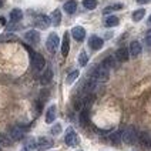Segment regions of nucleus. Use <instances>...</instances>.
<instances>
[{
  "label": "nucleus",
  "instance_id": "cd10ccee",
  "mask_svg": "<svg viewBox=\"0 0 151 151\" xmlns=\"http://www.w3.org/2000/svg\"><path fill=\"white\" fill-rule=\"evenodd\" d=\"M83 6L88 10H93L97 7V0H83Z\"/></svg>",
  "mask_w": 151,
  "mask_h": 151
},
{
  "label": "nucleus",
  "instance_id": "4c0bfd02",
  "mask_svg": "<svg viewBox=\"0 0 151 151\" xmlns=\"http://www.w3.org/2000/svg\"><path fill=\"white\" fill-rule=\"evenodd\" d=\"M22 151H27V148H23V150H22Z\"/></svg>",
  "mask_w": 151,
  "mask_h": 151
},
{
  "label": "nucleus",
  "instance_id": "a878e982",
  "mask_svg": "<svg viewBox=\"0 0 151 151\" xmlns=\"http://www.w3.org/2000/svg\"><path fill=\"white\" fill-rule=\"evenodd\" d=\"M87 63H88V56H87L86 51H81L80 56H78V64L81 67H84V66H87Z\"/></svg>",
  "mask_w": 151,
  "mask_h": 151
},
{
  "label": "nucleus",
  "instance_id": "473e14b6",
  "mask_svg": "<svg viewBox=\"0 0 151 151\" xmlns=\"http://www.w3.org/2000/svg\"><path fill=\"white\" fill-rule=\"evenodd\" d=\"M145 42H147V44H148V46H151V30L147 33V36H145Z\"/></svg>",
  "mask_w": 151,
  "mask_h": 151
},
{
  "label": "nucleus",
  "instance_id": "f704fd0d",
  "mask_svg": "<svg viewBox=\"0 0 151 151\" xmlns=\"http://www.w3.org/2000/svg\"><path fill=\"white\" fill-rule=\"evenodd\" d=\"M137 1H138L140 4H145V3H148L150 0H137Z\"/></svg>",
  "mask_w": 151,
  "mask_h": 151
},
{
  "label": "nucleus",
  "instance_id": "b1692460",
  "mask_svg": "<svg viewBox=\"0 0 151 151\" xmlns=\"http://www.w3.org/2000/svg\"><path fill=\"white\" fill-rule=\"evenodd\" d=\"M144 14H145V10L144 9H138V10H135V12H133V20L134 22H140L141 19H144Z\"/></svg>",
  "mask_w": 151,
  "mask_h": 151
},
{
  "label": "nucleus",
  "instance_id": "9d476101",
  "mask_svg": "<svg viewBox=\"0 0 151 151\" xmlns=\"http://www.w3.org/2000/svg\"><path fill=\"white\" fill-rule=\"evenodd\" d=\"M71 34H73V37H74L77 42H83L84 37H86V30H84L81 26H76L71 29Z\"/></svg>",
  "mask_w": 151,
  "mask_h": 151
},
{
  "label": "nucleus",
  "instance_id": "4be33fe9",
  "mask_svg": "<svg viewBox=\"0 0 151 151\" xmlns=\"http://www.w3.org/2000/svg\"><path fill=\"white\" fill-rule=\"evenodd\" d=\"M120 23V20H118L117 16H110L106 19V22H104V24L107 26V27H114V26H117Z\"/></svg>",
  "mask_w": 151,
  "mask_h": 151
},
{
  "label": "nucleus",
  "instance_id": "f3484780",
  "mask_svg": "<svg viewBox=\"0 0 151 151\" xmlns=\"http://www.w3.org/2000/svg\"><path fill=\"white\" fill-rule=\"evenodd\" d=\"M128 53L133 56V57H137L140 53H141V44L138 42H131V44H130V50H128Z\"/></svg>",
  "mask_w": 151,
  "mask_h": 151
},
{
  "label": "nucleus",
  "instance_id": "2eb2a0df",
  "mask_svg": "<svg viewBox=\"0 0 151 151\" xmlns=\"http://www.w3.org/2000/svg\"><path fill=\"white\" fill-rule=\"evenodd\" d=\"M51 80H53V70H51V68H46V71H44L42 74V77H40V83H42L43 86H47Z\"/></svg>",
  "mask_w": 151,
  "mask_h": 151
},
{
  "label": "nucleus",
  "instance_id": "c756f323",
  "mask_svg": "<svg viewBox=\"0 0 151 151\" xmlns=\"http://www.w3.org/2000/svg\"><path fill=\"white\" fill-rule=\"evenodd\" d=\"M123 9V4H120V3H117V4H113V6H110V7L104 9V14H109V13H111V12H116V10H121Z\"/></svg>",
  "mask_w": 151,
  "mask_h": 151
},
{
  "label": "nucleus",
  "instance_id": "0eeeda50",
  "mask_svg": "<svg viewBox=\"0 0 151 151\" xmlns=\"http://www.w3.org/2000/svg\"><path fill=\"white\" fill-rule=\"evenodd\" d=\"M64 141H66V144H67L68 147H76V145L78 144V135L76 134L74 131L70 128V130L67 131V134H66Z\"/></svg>",
  "mask_w": 151,
  "mask_h": 151
},
{
  "label": "nucleus",
  "instance_id": "423d86ee",
  "mask_svg": "<svg viewBox=\"0 0 151 151\" xmlns=\"http://www.w3.org/2000/svg\"><path fill=\"white\" fill-rule=\"evenodd\" d=\"M24 135V128L20 126H14L10 128V131H9V137L13 140V141H17V140H20L22 137Z\"/></svg>",
  "mask_w": 151,
  "mask_h": 151
},
{
  "label": "nucleus",
  "instance_id": "39448f33",
  "mask_svg": "<svg viewBox=\"0 0 151 151\" xmlns=\"http://www.w3.org/2000/svg\"><path fill=\"white\" fill-rule=\"evenodd\" d=\"M137 143L140 144V147L143 148V150L148 151L151 148V138L150 135L147 134V133H140L138 134V140H137Z\"/></svg>",
  "mask_w": 151,
  "mask_h": 151
},
{
  "label": "nucleus",
  "instance_id": "20e7f679",
  "mask_svg": "<svg viewBox=\"0 0 151 151\" xmlns=\"http://www.w3.org/2000/svg\"><path fill=\"white\" fill-rule=\"evenodd\" d=\"M60 44V39L59 36L56 33H50L49 34V37H47V42H46V47H47V50L50 51V53H54L56 49L59 47Z\"/></svg>",
  "mask_w": 151,
  "mask_h": 151
},
{
  "label": "nucleus",
  "instance_id": "5701e85b",
  "mask_svg": "<svg viewBox=\"0 0 151 151\" xmlns=\"http://www.w3.org/2000/svg\"><path fill=\"white\" fill-rule=\"evenodd\" d=\"M78 76H80V71H78V70H73V71H71V73L67 76V78H66V83H67V84L74 83L76 80L78 78Z\"/></svg>",
  "mask_w": 151,
  "mask_h": 151
},
{
  "label": "nucleus",
  "instance_id": "aec40b11",
  "mask_svg": "<svg viewBox=\"0 0 151 151\" xmlns=\"http://www.w3.org/2000/svg\"><path fill=\"white\" fill-rule=\"evenodd\" d=\"M64 12L66 13H68V14H73L76 12V9H77V3H76L74 0H70V1H66L64 3Z\"/></svg>",
  "mask_w": 151,
  "mask_h": 151
},
{
  "label": "nucleus",
  "instance_id": "c85d7f7f",
  "mask_svg": "<svg viewBox=\"0 0 151 151\" xmlns=\"http://www.w3.org/2000/svg\"><path fill=\"white\" fill-rule=\"evenodd\" d=\"M10 40H17V37L12 33L0 34V42H10Z\"/></svg>",
  "mask_w": 151,
  "mask_h": 151
},
{
  "label": "nucleus",
  "instance_id": "a211bd4d",
  "mask_svg": "<svg viewBox=\"0 0 151 151\" xmlns=\"http://www.w3.org/2000/svg\"><path fill=\"white\" fill-rule=\"evenodd\" d=\"M50 23L53 26H60V23H61V13H60L59 9H56L53 13H51L50 16Z\"/></svg>",
  "mask_w": 151,
  "mask_h": 151
},
{
  "label": "nucleus",
  "instance_id": "7ed1b4c3",
  "mask_svg": "<svg viewBox=\"0 0 151 151\" xmlns=\"http://www.w3.org/2000/svg\"><path fill=\"white\" fill-rule=\"evenodd\" d=\"M123 141L127 144H137V140H138V133L135 131L134 127H128V128H126L124 131H123Z\"/></svg>",
  "mask_w": 151,
  "mask_h": 151
},
{
  "label": "nucleus",
  "instance_id": "ddd939ff",
  "mask_svg": "<svg viewBox=\"0 0 151 151\" xmlns=\"http://www.w3.org/2000/svg\"><path fill=\"white\" fill-rule=\"evenodd\" d=\"M56 113H57V109H56V106L53 104V106L49 107L47 113H46V123H47V124H51V123L56 120Z\"/></svg>",
  "mask_w": 151,
  "mask_h": 151
},
{
  "label": "nucleus",
  "instance_id": "dca6fc26",
  "mask_svg": "<svg viewBox=\"0 0 151 151\" xmlns=\"http://www.w3.org/2000/svg\"><path fill=\"white\" fill-rule=\"evenodd\" d=\"M128 57H130V53H128V50L127 49H124V47H121V49H118L117 53H116V59L118 60V61H127L128 60Z\"/></svg>",
  "mask_w": 151,
  "mask_h": 151
},
{
  "label": "nucleus",
  "instance_id": "f257e3e1",
  "mask_svg": "<svg viewBox=\"0 0 151 151\" xmlns=\"http://www.w3.org/2000/svg\"><path fill=\"white\" fill-rule=\"evenodd\" d=\"M30 57H32V67L36 73H39V71H42L44 66H46V60L43 57L42 54H39V53H34V51L30 50Z\"/></svg>",
  "mask_w": 151,
  "mask_h": 151
},
{
  "label": "nucleus",
  "instance_id": "412c9836",
  "mask_svg": "<svg viewBox=\"0 0 151 151\" xmlns=\"http://www.w3.org/2000/svg\"><path fill=\"white\" fill-rule=\"evenodd\" d=\"M101 66H104V67L107 68V70H110V68H113V67H116V63H114V57H111V56L106 57V59L103 60Z\"/></svg>",
  "mask_w": 151,
  "mask_h": 151
},
{
  "label": "nucleus",
  "instance_id": "bb28decb",
  "mask_svg": "<svg viewBox=\"0 0 151 151\" xmlns=\"http://www.w3.org/2000/svg\"><path fill=\"white\" fill-rule=\"evenodd\" d=\"M87 123H88V109H84L80 114V124L86 126Z\"/></svg>",
  "mask_w": 151,
  "mask_h": 151
},
{
  "label": "nucleus",
  "instance_id": "58836bf2",
  "mask_svg": "<svg viewBox=\"0 0 151 151\" xmlns=\"http://www.w3.org/2000/svg\"><path fill=\"white\" fill-rule=\"evenodd\" d=\"M150 23H151V16H150Z\"/></svg>",
  "mask_w": 151,
  "mask_h": 151
},
{
  "label": "nucleus",
  "instance_id": "f03ea898",
  "mask_svg": "<svg viewBox=\"0 0 151 151\" xmlns=\"http://www.w3.org/2000/svg\"><path fill=\"white\" fill-rule=\"evenodd\" d=\"M109 73H110V70H107L104 66L100 64V66H97V67L93 70L91 78L96 80L97 83H101V81H106V80L109 78Z\"/></svg>",
  "mask_w": 151,
  "mask_h": 151
},
{
  "label": "nucleus",
  "instance_id": "6ab92c4d",
  "mask_svg": "<svg viewBox=\"0 0 151 151\" xmlns=\"http://www.w3.org/2000/svg\"><path fill=\"white\" fill-rule=\"evenodd\" d=\"M22 19H23V12H22L20 9H13V10L10 12V20H12L13 23L20 22Z\"/></svg>",
  "mask_w": 151,
  "mask_h": 151
},
{
  "label": "nucleus",
  "instance_id": "2f4dec72",
  "mask_svg": "<svg viewBox=\"0 0 151 151\" xmlns=\"http://www.w3.org/2000/svg\"><path fill=\"white\" fill-rule=\"evenodd\" d=\"M60 133H61V126H60V124L53 126V128H51V134L53 135H59Z\"/></svg>",
  "mask_w": 151,
  "mask_h": 151
},
{
  "label": "nucleus",
  "instance_id": "7c9ffc66",
  "mask_svg": "<svg viewBox=\"0 0 151 151\" xmlns=\"http://www.w3.org/2000/svg\"><path fill=\"white\" fill-rule=\"evenodd\" d=\"M110 138H111V141H113V144H114V145H118V144H120V141H121V134H120V133H114V134L111 135Z\"/></svg>",
  "mask_w": 151,
  "mask_h": 151
},
{
  "label": "nucleus",
  "instance_id": "72a5a7b5",
  "mask_svg": "<svg viewBox=\"0 0 151 151\" xmlns=\"http://www.w3.org/2000/svg\"><path fill=\"white\" fill-rule=\"evenodd\" d=\"M27 147H30V148H34L36 147V143H34V140L30 138V141H27Z\"/></svg>",
  "mask_w": 151,
  "mask_h": 151
},
{
  "label": "nucleus",
  "instance_id": "6e6552de",
  "mask_svg": "<svg viewBox=\"0 0 151 151\" xmlns=\"http://www.w3.org/2000/svg\"><path fill=\"white\" fill-rule=\"evenodd\" d=\"M24 39L30 44H39V42H40V34H39L37 30H29L24 34Z\"/></svg>",
  "mask_w": 151,
  "mask_h": 151
},
{
  "label": "nucleus",
  "instance_id": "c9c22d12",
  "mask_svg": "<svg viewBox=\"0 0 151 151\" xmlns=\"http://www.w3.org/2000/svg\"><path fill=\"white\" fill-rule=\"evenodd\" d=\"M0 24H6V20H4V17H0Z\"/></svg>",
  "mask_w": 151,
  "mask_h": 151
},
{
  "label": "nucleus",
  "instance_id": "9b49d317",
  "mask_svg": "<svg viewBox=\"0 0 151 151\" xmlns=\"http://www.w3.org/2000/svg\"><path fill=\"white\" fill-rule=\"evenodd\" d=\"M103 44H104V42L99 36H91L90 40H88V46L91 47L93 50H100L101 47H103Z\"/></svg>",
  "mask_w": 151,
  "mask_h": 151
},
{
  "label": "nucleus",
  "instance_id": "f8f14e48",
  "mask_svg": "<svg viewBox=\"0 0 151 151\" xmlns=\"http://www.w3.org/2000/svg\"><path fill=\"white\" fill-rule=\"evenodd\" d=\"M34 23H36V27H39V29H47L50 26V17L42 14V16H39L36 19Z\"/></svg>",
  "mask_w": 151,
  "mask_h": 151
},
{
  "label": "nucleus",
  "instance_id": "e433bc0d",
  "mask_svg": "<svg viewBox=\"0 0 151 151\" xmlns=\"http://www.w3.org/2000/svg\"><path fill=\"white\" fill-rule=\"evenodd\" d=\"M1 6H3V0H0V7H1Z\"/></svg>",
  "mask_w": 151,
  "mask_h": 151
},
{
  "label": "nucleus",
  "instance_id": "393cba45",
  "mask_svg": "<svg viewBox=\"0 0 151 151\" xmlns=\"http://www.w3.org/2000/svg\"><path fill=\"white\" fill-rule=\"evenodd\" d=\"M12 144V138L9 137V134H4V133H1L0 134V145H3V147H7Z\"/></svg>",
  "mask_w": 151,
  "mask_h": 151
},
{
  "label": "nucleus",
  "instance_id": "4468645a",
  "mask_svg": "<svg viewBox=\"0 0 151 151\" xmlns=\"http://www.w3.org/2000/svg\"><path fill=\"white\" fill-rule=\"evenodd\" d=\"M70 50V39H68V33H64L63 36V42H61V54L66 57Z\"/></svg>",
  "mask_w": 151,
  "mask_h": 151
},
{
  "label": "nucleus",
  "instance_id": "1a4fd4ad",
  "mask_svg": "<svg viewBox=\"0 0 151 151\" xmlns=\"http://www.w3.org/2000/svg\"><path fill=\"white\" fill-rule=\"evenodd\" d=\"M36 147L40 151L49 150V148L53 147V141H51L50 138H47V137H40V138L37 140V145H36Z\"/></svg>",
  "mask_w": 151,
  "mask_h": 151
}]
</instances>
